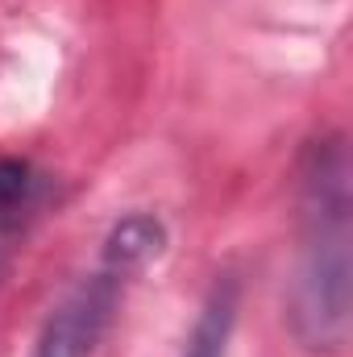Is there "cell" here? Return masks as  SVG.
<instances>
[{
    "instance_id": "obj_4",
    "label": "cell",
    "mask_w": 353,
    "mask_h": 357,
    "mask_svg": "<svg viewBox=\"0 0 353 357\" xmlns=\"http://www.w3.org/2000/svg\"><path fill=\"white\" fill-rule=\"evenodd\" d=\"M237 278L233 274H220L195 316V328L187 337V349L183 357H229V337H233V324H237Z\"/></svg>"
},
{
    "instance_id": "obj_2",
    "label": "cell",
    "mask_w": 353,
    "mask_h": 357,
    "mask_svg": "<svg viewBox=\"0 0 353 357\" xmlns=\"http://www.w3.org/2000/svg\"><path fill=\"white\" fill-rule=\"evenodd\" d=\"M125 282H117L112 274L96 270L88 282H80L46 320L42 337H38V349L33 357H91L112 307H117V295H121Z\"/></svg>"
},
{
    "instance_id": "obj_1",
    "label": "cell",
    "mask_w": 353,
    "mask_h": 357,
    "mask_svg": "<svg viewBox=\"0 0 353 357\" xmlns=\"http://www.w3.org/2000/svg\"><path fill=\"white\" fill-rule=\"evenodd\" d=\"M303 254L291 287V333L312 354L350 345V154L341 137L312 142L303 154Z\"/></svg>"
},
{
    "instance_id": "obj_3",
    "label": "cell",
    "mask_w": 353,
    "mask_h": 357,
    "mask_svg": "<svg viewBox=\"0 0 353 357\" xmlns=\"http://www.w3.org/2000/svg\"><path fill=\"white\" fill-rule=\"evenodd\" d=\"M167 250V229L158 216L150 212H129L125 220H117L104 237V250H100V270L112 274L117 282L142 274L158 254Z\"/></svg>"
},
{
    "instance_id": "obj_5",
    "label": "cell",
    "mask_w": 353,
    "mask_h": 357,
    "mask_svg": "<svg viewBox=\"0 0 353 357\" xmlns=\"http://www.w3.org/2000/svg\"><path fill=\"white\" fill-rule=\"evenodd\" d=\"M33 191V171L17 158H0V229L13 225V216L25 208Z\"/></svg>"
}]
</instances>
